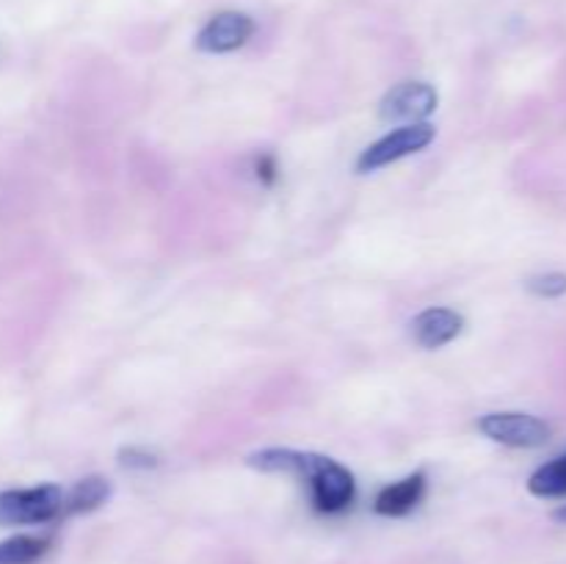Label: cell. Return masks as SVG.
<instances>
[{
  "label": "cell",
  "mask_w": 566,
  "mask_h": 564,
  "mask_svg": "<svg viewBox=\"0 0 566 564\" xmlns=\"http://www.w3.org/2000/svg\"><path fill=\"white\" fill-rule=\"evenodd\" d=\"M249 468L263 473H285L307 481L310 501L321 514H337L352 506L357 495V481L343 464L321 453L296 451V448H263L249 453Z\"/></svg>",
  "instance_id": "1"
},
{
  "label": "cell",
  "mask_w": 566,
  "mask_h": 564,
  "mask_svg": "<svg viewBox=\"0 0 566 564\" xmlns=\"http://www.w3.org/2000/svg\"><path fill=\"white\" fill-rule=\"evenodd\" d=\"M66 492L55 484L0 492V525H42L64 514Z\"/></svg>",
  "instance_id": "2"
},
{
  "label": "cell",
  "mask_w": 566,
  "mask_h": 564,
  "mask_svg": "<svg viewBox=\"0 0 566 564\" xmlns=\"http://www.w3.org/2000/svg\"><path fill=\"white\" fill-rule=\"evenodd\" d=\"M437 130L429 125V122H415V125H403L398 130L387 133L385 138L370 144L368 149H363V155L357 158L359 171H379L385 166L396 164V160L407 158V155L420 153V149L429 147L434 142Z\"/></svg>",
  "instance_id": "3"
},
{
  "label": "cell",
  "mask_w": 566,
  "mask_h": 564,
  "mask_svg": "<svg viewBox=\"0 0 566 564\" xmlns=\"http://www.w3.org/2000/svg\"><path fill=\"white\" fill-rule=\"evenodd\" d=\"M479 431L512 448H536L551 440V426L528 412H490L479 420Z\"/></svg>",
  "instance_id": "4"
},
{
  "label": "cell",
  "mask_w": 566,
  "mask_h": 564,
  "mask_svg": "<svg viewBox=\"0 0 566 564\" xmlns=\"http://www.w3.org/2000/svg\"><path fill=\"white\" fill-rule=\"evenodd\" d=\"M437 103H440V97H437V88L431 83L403 81L385 94L379 114L385 122L415 125V122H423L426 116L434 114Z\"/></svg>",
  "instance_id": "5"
},
{
  "label": "cell",
  "mask_w": 566,
  "mask_h": 564,
  "mask_svg": "<svg viewBox=\"0 0 566 564\" xmlns=\"http://www.w3.org/2000/svg\"><path fill=\"white\" fill-rule=\"evenodd\" d=\"M254 20L243 11H221V14L210 17L197 33V50L202 53H232V50L243 48L252 39Z\"/></svg>",
  "instance_id": "6"
},
{
  "label": "cell",
  "mask_w": 566,
  "mask_h": 564,
  "mask_svg": "<svg viewBox=\"0 0 566 564\" xmlns=\"http://www.w3.org/2000/svg\"><path fill=\"white\" fill-rule=\"evenodd\" d=\"M464 330V318L451 307H429L423 313L415 315L412 321V337L418 346L434 348L448 346L453 337H459V332Z\"/></svg>",
  "instance_id": "7"
},
{
  "label": "cell",
  "mask_w": 566,
  "mask_h": 564,
  "mask_svg": "<svg viewBox=\"0 0 566 564\" xmlns=\"http://www.w3.org/2000/svg\"><path fill=\"white\" fill-rule=\"evenodd\" d=\"M426 495V476L412 473L407 479L396 481V484H387L385 490L376 495L374 509L385 518H403V514L412 512Z\"/></svg>",
  "instance_id": "8"
},
{
  "label": "cell",
  "mask_w": 566,
  "mask_h": 564,
  "mask_svg": "<svg viewBox=\"0 0 566 564\" xmlns=\"http://www.w3.org/2000/svg\"><path fill=\"white\" fill-rule=\"evenodd\" d=\"M111 495V484L103 476H86L77 481L70 492L64 495V514H83L94 512L103 506Z\"/></svg>",
  "instance_id": "9"
},
{
  "label": "cell",
  "mask_w": 566,
  "mask_h": 564,
  "mask_svg": "<svg viewBox=\"0 0 566 564\" xmlns=\"http://www.w3.org/2000/svg\"><path fill=\"white\" fill-rule=\"evenodd\" d=\"M48 536H11V540L0 542V564H33L48 553Z\"/></svg>",
  "instance_id": "10"
},
{
  "label": "cell",
  "mask_w": 566,
  "mask_h": 564,
  "mask_svg": "<svg viewBox=\"0 0 566 564\" xmlns=\"http://www.w3.org/2000/svg\"><path fill=\"white\" fill-rule=\"evenodd\" d=\"M528 490L539 498H566V453L542 464L528 481Z\"/></svg>",
  "instance_id": "11"
},
{
  "label": "cell",
  "mask_w": 566,
  "mask_h": 564,
  "mask_svg": "<svg viewBox=\"0 0 566 564\" xmlns=\"http://www.w3.org/2000/svg\"><path fill=\"white\" fill-rule=\"evenodd\" d=\"M528 291L536 293L542 299H558L566 293V274H558V271H551V274L531 276Z\"/></svg>",
  "instance_id": "12"
},
{
  "label": "cell",
  "mask_w": 566,
  "mask_h": 564,
  "mask_svg": "<svg viewBox=\"0 0 566 564\" xmlns=\"http://www.w3.org/2000/svg\"><path fill=\"white\" fill-rule=\"evenodd\" d=\"M119 464L127 470H149L158 468V453L147 451V448H122L119 451Z\"/></svg>",
  "instance_id": "13"
},
{
  "label": "cell",
  "mask_w": 566,
  "mask_h": 564,
  "mask_svg": "<svg viewBox=\"0 0 566 564\" xmlns=\"http://www.w3.org/2000/svg\"><path fill=\"white\" fill-rule=\"evenodd\" d=\"M254 171H258V180L263 182V186H271V182L276 180L274 158H271V155H260L258 166H254Z\"/></svg>",
  "instance_id": "14"
},
{
  "label": "cell",
  "mask_w": 566,
  "mask_h": 564,
  "mask_svg": "<svg viewBox=\"0 0 566 564\" xmlns=\"http://www.w3.org/2000/svg\"><path fill=\"white\" fill-rule=\"evenodd\" d=\"M556 520H562V523H566V506H564V509H558V512H556Z\"/></svg>",
  "instance_id": "15"
}]
</instances>
